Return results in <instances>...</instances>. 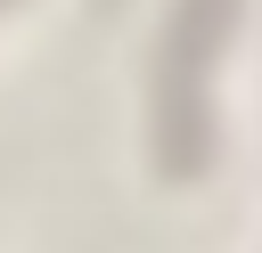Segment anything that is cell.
Here are the masks:
<instances>
[{
	"label": "cell",
	"mask_w": 262,
	"mask_h": 253,
	"mask_svg": "<svg viewBox=\"0 0 262 253\" xmlns=\"http://www.w3.org/2000/svg\"><path fill=\"white\" fill-rule=\"evenodd\" d=\"M221 8L229 0H188L180 8V33H172V65H164V131H156V147H164V171H196L205 163V57H213V24H221Z\"/></svg>",
	"instance_id": "obj_1"
}]
</instances>
